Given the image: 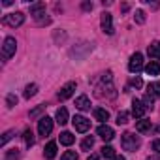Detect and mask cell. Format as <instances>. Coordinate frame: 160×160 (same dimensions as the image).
Returning a JSON list of instances; mask_svg holds the SVG:
<instances>
[{
	"label": "cell",
	"instance_id": "6da1fadb",
	"mask_svg": "<svg viewBox=\"0 0 160 160\" xmlns=\"http://www.w3.org/2000/svg\"><path fill=\"white\" fill-rule=\"evenodd\" d=\"M139 145H141V139H139L138 136H134L132 132H124V134L121 136V147H122L124 151L134 152L136 149H139Z\"/></svg>",
	"mask_w": 160,
	"mask_h": 160
},
{
	"label": "cell",
	"instance_id": "7a4b0ae2",
	"mask_svg": "<svg viewBox=\"0 0 160 160\" xmlns=\"http://www.w3.org/2000/svg\"><path fill=\"white\" fill-rule=\"evenodd\" d=\"M15 49H17V42H15V38L8 36V38L4 40V43H2V58H4V60L12 58V57L15 55Z\"/></svg>",
	"mask_w": 160,
	"mask_h": 160
},
{
	"label": "cell",
	"instance_id": "3957f363",
	"mask_svg": "<svg viewBox=\"0 0 160 160\" xmlns=\"http://www.w3.org/2000/svg\"><path fill=\"white\" fill-rule=\"evenodd\" d=\"M2 23L4 25H8V27H21L23 23H25V15L21 13V12H15V13H8V15H4V19H2Z\"/></svg>",
	"mask_w": 160,
	"mask_h": 160
},
{
	"label": "cell",
	"instance_id": "277c9868",
	"mask_svg": "<svg viewBox=\"0 0 160 160\" xmlns=\"http://www.w3.org/2000/svg\"><path fill=\"white\" fill-rule=\"evenodd\" d=\"M72 124H73V128H75L77 132H81V134H85V132L91 128V121H89L87 117H83V115H75V117L72 119Z\"/></svg>",
	"mask_w": 160,
	"mask_h": 160
},
{
	"label": "cell",
	"instance_id": "5b68a950",
	"mask_svg": "<svg viewBox=\"0 0 160 160\" xmlns=\"http://www.w3.org/2000/svg\"><path fill=\"white\" fill-rule=\"evenodd\" d=\"M128 70H130L132 73H138V72L143 70V55H141V53H134V55L130 57Z\"/></svg>",
	"mask_w": 160,
	"mask_h": 160
},
{
	"label": "cell",
	"instance_id": "8992f818",
	"mask_svg": "<svg viewBox=\"0 0 160 160\" xmlns=\"http://www.w3.org/2000/svg\"><path fill=\"white\" fill-rule=\"evenodd\" d=\"M51 130H53V119L42 117V119L38 121V132H40V136H49Z\"/></svg>",
	"mask_w": 160,
	"mask_h": 160
},
{
	"label": "cell",
	"instance_id": "52a82bcc",
	"mask_svg": "<svg viewBox=\"0 0 160 160\" xmlns=\"http://www.w3.org/2000/svg\"><path fill=\"white\" fill-rule=\"evenodd\" d=\"M100 23H102V30L106 32V34H113L115 32V28H113V19H111V13H108V12H104L102 13V17H100Z\"/></svg>",
	"mask_w": 160,
	"mask_h": 160
},
{
	"label": "cell",
	"instance_id": "ba28073f",
	"mask_svg": "<svg viewBox=\"0 0 160 160\" xmlns=\"http://www.w3.org/2000/svg\"><path fill=\"white\" fill-rule=\"evenodd\" d=\"M147 109H149V108L145 106L143 100H134V102H132V115H134L136 119H141Z\"/></svg>",
	"mask_w": 160,
	"mask_h": 160
},
{
	"label": "cell",
	"instance_id": "9c48e42d",
	"mask_svg": "<svg viewBox=\"0 0 160 160\" xmlns=\"http://www.w3.org/2000/svg\"><path fill=\"white\" fill-rule=\"evenodd\" d=\"M96 134H98L104 141H111V139L115 138L113 128H111V126H108V124H100V126H98V130H96Z\"/></svg>",
	"mask_w": 160,
	"mask_h": 160
},
{
	"label": "cell",
	"instance_id": "30bf717a",
	"mask_svg": "<svg viewBox=\"0 0 160 160\" xmlns=\"http://www.w3.org/2000/svg\"><path fill=\"white\" fill-rule=\"evenodd\" d=\"M73 91H75V81L66 83V85L58 91V100H68V98L73 94Z\"/></svg>",
	"mask_w": 160,
	"mask_h": 160
},
{
	"label": "cell",
	"instance_id": "8fae6325",
	"mask_svg": "<svg viewBox=\"0 0 160 160\" xmlns=\"http://www.w3.org/2000/svg\"><path fill=\"white\" fill-rule=\"evenodd\" d=\"M30 15H32L34 19H40L42 15H45V4H43V2L32 4V6H30Z\"/></svg>",
	"mask_w": 160,
	"mask_h": 160
},
{
	"label": "cell",
	"instance_id": "7c38bea8",
	"mask_svg": "<svg viewBox=\"0 0 160 160\" xmlns=\"http://www.w3.org/2000/svg\"><path fill=\"white\" fill-rule=\"evenodd\" d=\"M75 108H77V109H81V111L91 109V100H89V96H87V94L77 96V100H75Z\"/></svg>",
	"mask_w": 160,
	"mask_h": 160
},
{
	"label": "cell",
	"instance_id": "4fadbf2b",
	"mask_svg": "<svg viewBox=\"0 0 160 160\" xmlns=\"http://www.w3.org/2000/svg\"><path fill=\"white\" fill-rule=\"evenodd\" d=\"M43 156H45L47 160H53V158L57 156V143H55V141H49V143L45 145V149H43Z\"/></svg>",
	"mask_w": 160,
	"mask_h": 160
},
{
	"label": "cell",
	"instance_id": "5bb4252c",
	"mask_svg": "<svg viewBox=\"0 0 160 160\" xmlns=\"http://www.w3.org/2000/svg\"><path fill=\"white\" fill-rule=\"evenodd\" d=\"M136 130H138L139 134H147V132H151V121H149V119H141V121H138V122H136Z\"/></svg>",
	"mask_w": 160,
	"mask_h": 160
},
{
	"label": "cell",
	"instance_id": "9a60e30c",
	"mask_svg": "<svg viewBox=\"0 0 160 160\" xmlns=\"http://www.w3.org/2000/svg\"><path fill=\"white\" fill-rule=\"evenodd\" d=\"M147 94H149L151 98H160V81L149 83V87H147Z\"/></svg>",
	"mask_w": 160,
	"mask_h": 160
},
{
	"label": "cell",
	"instance_id": "2e32d148",
	"mask_svg": "<svg viewBox=\"0 0 160 160\" xmlns=\"http://www.w3.org/2000/svg\"><path fill=\"white\" fill-rule=\"evenodd\" d=\"M147 53H149V57L151 58H160V42H152L151 45H149V49H147Z\"/></svg>",
	"mask_w": 160,
	"mask_h": 160
},
{
	"label": "cell",
	"instance_id": "e0dca14e",
	"mask_svg": "<svg viewBox=\"0 0 160 160\" xmlns=\"http://www.w3.org/2000/svg\"><path fill=\"white\" fill-rule=\"evenodd\" d=\"M94 119L100 121V122H106L109 119V111L108 109H102V108H96L94 109Z\"/></svg>",
	"mask_w": 160,
	"mask_h": 160
},
{
	"label": "cell",
	"instance_id": "ac0fdd59",
	"mask_svg": "<svg viewBox=\"0 0 160 160\" xmlns=\"http://www.w3.org/2000/svg\"><path fill=\"white\" fill-rule=\"evenodd\" d=\"M58 139H60V143H62V145L70 147V145L75 141V136H72V132H62V134L58 136Z\"/></svg>",
	"mask_w": 160,
	"mask_h": 160
},
{
	"label": "cell",
	"instance_id": "d6986e66",
	"mask_svg": "<svg viewBox=\"0 0 160 160\" xmlns=\"http://www.w3.org/2000/svg\"><path fill=\"white\" fill-rule=\"evenodd\" d=\"M145 72H147V75H158L160 73V64L156 60H152L145 66Z\"/></svg>",
	"mask_w": 160,
	"mask_h": 160
},
{
	"label": "cell",
	"instance_id": "ffe728a7",
	"mask_svg": "<svg viewBox=\"0 0 160 160\" xmlns=\"http://www.w3.org/2000/svg\"><path fill=\"white\" fill-rule=\"evenodd\" d=\"M57 122L58 124H66L68 122V111H66V108H58L57 109Z\"/></svg>",
	"mask_w": 160,
	"mask_h": 160
},
{
	"label": "cell",
	"instance_id": "44dd1931",
	"mask_svg": "<svg viewBox=\"0 0 160 160\" xmlns=\"http://www.w3.org/2000/svg\"><path fill=\"white\" fill-rule=\"evenodd\" d=\"M102 156H104V158H111V160H113L117 154H115V149H113L111 145H104V147H102Z\"/></svg>",
	"mask_w": 160,
	"mask_h": 160
},
{
	"label": "cell",
	"instance_id": "7402d4cb",
	"mask_svg": "<svg viewBox=\"0 0 160 160\" xmlns=\"http://www.w3.org/2000/svg\"><path fill=\"white\" fill-rule=\"evenodd\" d=\"M19 156H21L19 149H10V151H6V154H4V160H17Z\"/></svg>",
	"mask_w": 160,
	"mask_h": 160
},
{
	"label": "cell",
	"instance_id": "603a6c76",
	"mask_svg": "<svg viewBox=\"0 0 160 160\" xmlns=\"http://www.w3.org/2000/svg\"><path fill=\"white\" fill-rule=\"evenodd\" d=\"M36 92H38V85H36V83L27 85V89H25V98H32Z\"/></svg>",
	"mask_w": 160,
	"mask_h": 160
},
{
	"label": "cell",
	"instance_id": "cb8c5ba5",
	"mask_svg": "<svg viewBox=\"0 0 160 160\" xmlns=\"http://www.w3.org/2000/svg\"><path fill=\"white\" fill-rule=\"evenodd\" d=\"M92 145H94V139L89 136V138H85V139L81 141V151H91V149H92Z\"/></svg>",
	"mask_w": 160,
	"mask_h": 160
},
{
	"label": "cell",
	"instance_id": "d4e9b609",
	"mask_svg": "<svg viewBox=\"0 0 160 160\" xmlns=\"http://www.w3.org/2000/svg\"><path fill=\"white\" fill-rule=\"evenodd\" d=\"M23 138H25V143H27L28 147H32V145H34V134H32V130H25Z\"/></svg>",
	"mask_w": 160,
	"mask_h": 160
},
{
	"label": "cell",
	"instance_id": "484cf974",
	"mask_svg": "<svg viewBox=\"0 0 160 160\" xmlns=\"http://www.w3.org/2000/svg\"><path fill=\"white\" fill-rule=\"evenodd\" d=\"M134 21H136L138 25H143V23H145V12H143V10H138L136 15H134Z\"/></svg>",
	"mask_w": 160,
	"mask_h": 160
},
{
	"label": "cell",
	"instance_id": "4316f807",
	"mask_svg": "<svg viewBox=\"0 0 160 160\" xmlns=\"http://www.w3.org/2000/svg\"><path fill=\"white\" fill-rule=\"evenodd\" d=\"M13 136H15V132H13V130H8V132H6V134L2 136V139H0V145L4 147V145H6V143H8V141H10V139L13 138Z\"/></svg>",
	"mask_w": 160,
	"mask_h": 160
},
{
	"label": "cell",
	"instance_id": "83f0119b",
	"mask_svg": "<svg viewBox=\"0 0 160 160\" xmlns=\"http://www.w3.org/2000/svg\"><path fill=\"white\" fill-rule=\"evenodd\" d=\"M128 122V111H121L117 115V124H126Z\"/></svg>",
	"mask_w": 160,
	"mask_h": 160
},
{
	"label": "cell",
	"instance_id": "f1b7e54d",
	"mask_svg": "<svg viewBox=\"0 0 160 160\" xmlns=\"http://www.w3.org/2000/svg\"><path fill=\"white\" fill-rule=\"evenodd\" d=\"M60 160H77V152H75V151H66V152L60 156Z\"/></svg>",
	"mask_w": 160,
	"mask_h": 160
},
{
	"label": "cell",
	"instance_id": "f546056e",
	"mask_svg": "<svg viewBox=\"0 0 160 160\" xmlns=\"http://www.w3.org/2000/svg\"><path fill=\"white\" fill-rule=\"evenodd\" d=\"M6 104H8V108H13L17 104V96L15 94H8L6 96Z\"/></svg>",
	"mask_w": 160,
	"mask_h": 160
},
{
	"label": "cell",
	"instance_id": "4dcf8cb0",
	"mask_svg": "<svg viewBox=\"0 0 160 160\" xmlns=\"http://www.w3.org/2000/svg\"><path fill=\"white\" fill-rule=\"evenodd\" d=\"M130 85H132V87H136V89H139V87L143 85L141 77H132V79H130Z\"/></svg>",
	"mask_w": 160,
	"mask_h": 160
},
{
	"label": "cell",
	"instance_id": "1f68e13d",
	"mask_svg": "<svg viewBox=\"0 0 160 160\" xmlns=\"http://www.w3.org/2000/svg\"><path fill=\"white\" fill-rule=\"evenodd\" d=\"M43 109H45V106H40V108H36L34 111H30V117H36V115H40Z\"/></svg>",
	"mask_w": 160,
	"mask_h": 160
},
{
	"label": "cell",
	"instance_id": "d6a6232c",
	"mask_svg": "<svg viewBox=\"0 0 160 160\" xmlns=\"http://www.w3.org/2000/svg\"><path fill=\"white\" fill-rule=\"evenodd\" d=\"M152 149H154V151H156V152H160V138H158V139H154V141H152Z\"/></svg>",
	"mask_w": 160,
	"mask_h": 160
},
{
	"label": "cell",
	"instance_id": "836d02e7",
	"mask_svg": "<svg viewBox=\"0 0 160 160\" xmlns=\"http://www.w3.org/2000/svg\"><path fill=\"white\" fill-rule=\"evenodd\" d=\"M149 6H151V10H158V8H160V4H158V2H152V4L149 2Z\"/></svg>",
	"mask_w": 160,
	"mask_h": 160
},
{
	"label": "cell",
	"instance_id": "e575fe53",
	"mask_svg": "<svg viewBox=\"0 0 160 160\" xmlns=\"http://www.w3.org/2000/svg\"><path fill=\"white\" fill-rule=\"evenodd\" d=\"M83 10H92V4H89V2H85V4H83Z\"/></svg>",
	"mask_w": 160,
	"mask_h": 160
},
{
	"label": "cell",
	"instance_id": "d590c367",
	"mask_svg": "<svg viewBox=\"0 0 160 160\" xmlns=\"http://www.w3.org/2000/svg\"><path fill=\"white\" fill-rule=\"evenodd\" d=\"M87 160H100V158H98V154H91V156H89Z\"/></svg>",
	"mask_w": 160,
	"mask_h": 160
},
{
	"label": "cell",
	"instance_id": "8d00e7d4",
	"mask_svg": "<svg viewBox=\"0 0 160 160\" xmlns=\"http://www.w3.org/2000/svg\"><path fill=\"white\" fill-rule=\"evenodd\" d=\"M113 160H126V158H124V156H121V154H117V156H115Z\"/></svg>",
	"mask_w": 160,
	"mask_h": 160
},
{
	"label": "cell",
	"instance_id": "74e56055",
	"mask_svg": "<svg viewBox=\"0 0 160 160\" xmlns=\"http://www.w3.org/2000/svg\"><path fill=\"white\" fill-rule=\"evenodd\" d=\"M147 160H160V156H149Z\"/></svg>",
	"mask_w": 160,
	"mask_h": 160
},
{
	"label": "cell",
	"instance_id": "f35d334b",
	"mask_svg": "<svg viewBox=\"0 0 160 160\" xmlns=\"http://www.w3.org/2000/svg\"><path fill=\"white\" fill-rule=\"evenodd\" d=\"M156 132H158V134H160V124H158V126H156Z\"/></svg>",
	"mask_w": 160,
	"mask_h": 160
}]
</instances>
